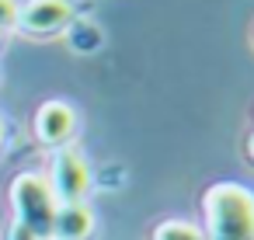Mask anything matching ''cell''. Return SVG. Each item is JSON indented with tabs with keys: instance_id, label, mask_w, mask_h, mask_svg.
I'll list each match as a JSON object with an SVG mask.
<instances>
[{
	"instance_id": "obj_7",
	"label": "cell",
	"mask_w": 254,
	"mask_h": 240,
	"mask_svg": "<svg viewBox=\"0 0 254 240\" xmlns=\"http://www.w3.org/2000/svg\"><path fill=\"white\" fill-rule=\"evenodd\" d=\"M63 35H66V46H70L77 56H94V53H101L105 42H108L105 28H101L94 18H84V14H77L73 25H70Z\"/></svg>"
},
{
	"instance_id": "obj_11",
	"label": "cell",
	"mask_w": 254,
	"mask_h": 240,
	"mask_svg": "<svg viewBox=\"0 0 254 240\" xmlns=\"http://www.w3.org/2000/svg\"><path fill=\"white\" fill-rule=\"evenodd\" d=\"M244 153H247V160H251V164H254V132H251V136H247V143H244Z\"/></svg>"
},
{
	"instance_id": "obj_8",
	"label": "cell",
	"mask_w": 254,
	"mask_h": 240,
	"mask_svg": "<svg viewBox=\"0 0 254 240\" xmlns=\"http://www.w3.org/2000/svg\"><path fill=\"white\" fill-rule=\"evenodd\" d=\"M150 240H205V233H202L198 223L171 216V219H160V223L150 230Z\"/></svg>"
},
{
	"instance_id": "obj_4",
	"label": "cell",
	"mask_w": 254,
	"mask_h": 240,
	"mask_svg": "<svg viewBox=\"0 0 254 240\" xmlns=\"http://www.w3.org/2000/svg\"><path fill=\"white\" fill-rule=\"evenodd\" d=\"M77 18L73 0H25L18 7V32L28 39H56Z\"/></svg>"
},
{
	"instance_id": "obj_3",
	"label": "cell",
	"mask_w": 254,
	"mask_h": 240,
	"mask_svg": "<svg viewBox=\"0 0 254 240\" xmlns=\"http://www.w3.org/2000/svg\"><path fill=\"white\" fill-rule=\"evenodd\" d=\"M46 178H49V188H53L60 205L87 202V195L94 191V167H91V160L77 146L56 150L53 153V167H49Z\"/></svg>"
},
{
	"instance_id": "obj_5",
	"label": "cell",
	"mask_w": 254,
	"mask_h": 240,
	"mask_svg": "<svg viewBox=\"0 0 254 240\" xmlns=\"http://www.w3.org/2000/svg\"><path fill=\"white\" fill-rule=\"evenodd\" d=\"M32 129H35V139L46 146V150H63V146H73L77 132H80V115L70 101L63 98H49L39 105L35 119H32Z\"/></svg>"
},
{
	"instance_id": "obj_2",
	"label": "cell",
	"mask_w": 254,
	"mask_h": 240,
	"mask_svg": "<svg viewBox=\"0 0 254 240\" xmlns=\"http://www.w3.org/2000/svg\"><path fill=\"white\" fill-rule=\"evenodd\" d=\"M11 205H14V226L28 230L35 240H53V223H56L60 202H56L46 174L21 171L11 181Z\"/></svg>"
},
{
	"instance_id": "obj_6",
	"label": "cell",
	"mask_w": 254,
	"mask_h": 240,
	"mask_svg": "<svg viewBox=\"0 0 254 240\" xmlns=\"http://www.w3.org/2000/svg\"><path fill=\"white\" fill-rule=\"evenodd\" d=\"M94 226H98V219H94V209L87 202L60 205L56 223H53V240H91Z\"/></svg>"
},
{
	"instance_id": "obj_9",
	"label": "cell",
	"mask_w": 254,
	"mask_h": 240,
	"mask_svg": "<svg viewBox=\"0 0 254 240\" xmlns=\"http://www.w3.org/2000/svg\"><path fill=\"white\" fill-rule=\"evenodd\" d=\"M126 181V171L119 164H112L108 171H94V188H119Z\"/></svg>"
},
{
	"instance_id": "obj_10",
	"label": "cell",
	"mask_w": 254,
	"mask_h": 240,
	"mask_svg": "<svg viewBox=\"0 0 254 240\" xmlns=\"http://www.w3.org/2000/svg\"><path fill=\"white\" fill-rule=\"evenodd\" d=\"M18 0H0V25H4L7 32H14V25H18Z\"/></svg>"
},
{
	"instance_id": "obj_1",
	"label": "cell",
	"mask_w": 254,
	"mask_h": 240,
	"mask_svg": "<svg viewBox=\"0 0 254 240\" xmlns=\"http://www.w3.org/2000/svg\"><path fill=\"white\" fill-rule=\"evenodd\" d=\"M205 240H254V191L240 181H216L202 191Z\"/></svg>"
},
{
	"instance_id": "obj_12",
	"label": "cell",
	"mask_w": 254,
	"mask_h": 240,
	"mask_svg": "<svg viewBox=\"0 0 254 240\" xmlns=\"http://www.w3.org/2000/svg\"><path fill=\"white\" fill-rule=\"evenodd\" d=\"M4 143H7V122L0 119V150H4Z\"/></svg>"
}]
</instances>
